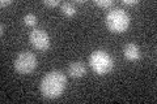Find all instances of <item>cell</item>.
<instances>
[{"label": "cell", "mask_w": 157, "mask_h": 104, "mask_svg": "<svg viewBox=\"0 0 157 104\" xmlns=\"http://www.w3.org/2000/svg\"><path fill=\"white\" fill-rule=\"evenodd\" d=\"M67 85L66 74L60 70L48 72L41 81V92L47 99H56L63 94Z\"/></svg>", "instance_id": "obj_1"}, {"label": "cell", "mask_w": 157, "mask_h": 104, "mask_svg": "<svg viewBox=\"0 0 157 104\" xmlns=\"http://www.w3.org/2000/svg\"><path fill=\"white\" fill-rule=\"evenodd\" d=\"M89 66L92 68L93 72H96L100 76L110 73L114 68V60L104 49H96L93 51L89 56Z\"/></svg>", "instance_id": "obj_2"}, {"label": "cell", "mask_w": 157, "mask_h": 104, "mask_svg": "<svg viewBox=\"0 0 157 104\" xmlns=\"http://www.w3.org/2000/svg\"><path fill=\"white\" fill-rule=\"evenodd\" d=\"M130 17L123 9L114 8L106 14V26L111 33H124L130 26Z\"/></svg>", "instance_id": "obj_3"}, {"label": "cell", "mask_w": 157, "mask_h": 104, "mask_svg": "<svg viewBox=\"0 0 157 104\" xmlns=\"http://www.w3.org/2000/svg\"><path fill=\"white\" fill-rule=\"evenodd\" d=\"M37 64H38V61H37V57L34 53L24 51L17 55L13 66H14V70L18 74H30L34 69L37 68Z\"/></svg>", "instance_id": "obj_4"}, {"label": "cell", "mask_w": 157, "mask_h": 104, "mask_svg": "<svg viewBox=\"0 0 157 104\" xmlns=\"http://www.w3.org/2000/svg\"><path fill=\"white\" fill-rule=\"evenodd\" d=\"M29 41H30L32 46L37 51H46V49L50 48V37L42 29H34V30H32L30 35H29Z\"/></svg>", "instance_id": "obj_5"}, {"label": "cell", "mask_w": 157, "mask_h": 104, "mask_svg": "<svg viewBox=\"0 0 157 104\" xmlns=\"http://www.w3.org/2000/svg\"><path fill=\"white\" fill-rule=\"evenodd\" d=\"M85 73H86V66L81 61H73L68 66V76L72 78H81L82 76H85Z\"/></svg>", "instance_id": "obj_6"}, {"label": "cell", "mask_w": 157, "mask_h": 104, "mask_svg": "<svg viewBox=\"0 0 157 104\" xmlns=\"http://www.w3.org/2000/svg\"><path fill=\"white\" fill-rule=\"evenodd\" d=\"M123 55H124V57L127 59V60H130V61L140 60V57H141L139 47H137L136 44H134V43L126 44L124 48H123Z\"/></svg>", "instance_id": "obj_7"}, {"label": "cell", "mask_w": 157, "mask_h": 104, "mask_svg": "<svg viewBox=\"0 0 157 104\" xmlns=\"http://www.w3.org/2000/svg\"><path fill=\"white\" fill-rule=\"evenodd\" d=\"M60 11L63 12V14L67 17H72V16H75V13H76V8L75 5H73L72 3H63L62 5H60Z\"/></svg>", "instance_id": "obj_8"}, {"label": "cell", "mask_w": 157, "mask_h": 104, "mask_svg": "<svg viewBox=\"0 0 157 104\" xmlns=\"http://www.w3.org/2000/svg\"><path fill=\"white\" fill-rule=\"evenodd\" d=\"M24 22H25L26 26H34L37 23V16L33 13H28L24 16Z\"/></svg>", "instance_id": "obj_9"}, {"label": "cell", "mask_w": 157, "mask_h": 104, "mask_svg": "<svg viewBox=\"0 0 157 104\" xmlns=\"http://www.w3.org/2000/svg\"><path fill=\"white\" fill-rule=\"evenodd\" d=\"M96 5L101 7V8H110L113 4H114V2L113 0H96Z\"/></svg>", "instance_id": "obj_10"}, {"label": "cell", "mask_w": 157, "mask_h": 104, "mask_svg": "<svg viewBox=\"0 0 157 104\" xmlns=\"http://www.w3.org/2000/svg\"><path fill=\"white\" fill-rule=\"evenodd\" d=\"M43 4L45 5H47V7H58L59 5V0H45L43 2Z\"/></svg>", "instance_id": "obj_11"}, {"label": "cell", "mask_w": 157, "mask_h": 104, "mask_svg": "<svg viewBox=\"0 0 157 104\" xmlns=\"http://www.w3.org/2000/svg\"><path fill=\"white\" fill-rule=\"evenodd\" d=\"M139 3L137 0H123V4L124 5H136Z\"/></svg>", "instance_id": "obj_12"}, {"label": "cell", "mask_w": 157, "mask_h": 104, "mask_svg": "<svg viewBox=\"0 0 157 104\" xmlns=\"http://www.w3.org/2000/svg\"><path fill=\"white\" fill-rule=\"evenodd\" d=\"M9 4H12V0H2V2H0V5L2 7H7Z\"/></svg>", "instance_id": "obj_13"}, {"label": "cell", "mask_w": 157, "mask_h": 104, "mask_svg": "<svg viewBox=\"0 0 157 104\" xmlns=\"http://www.w3.org/2000/svg\"><path fill=\"white\" fill-rule=\"evenodd\" d=\"M4 27H6V26H4V23L0 25V29H2V31H0V34H2V35H3V33H4Z\"/></svg>", "instance_id": "obj_14"}]
</instances>
